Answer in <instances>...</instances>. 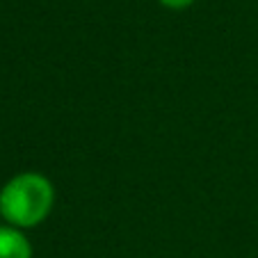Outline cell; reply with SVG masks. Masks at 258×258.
<instances>
[{
  "mask_svg": "<svg viewBox=\"0 0 258 258\" xmlns=\"http://www.w3.org/2000/svg\"><path fill=\"white\" fill-rule=\"evenodd\" d=\"M55 204V190L46 176L25 171L5 183L0 190V215L14 229L41 224Z\"/></svg>",
  "mask_w": 258,
  "mask_h": 258,
  "instance_id": "1",
  "label": "cell"
},
{
  "mask_svg": "<svg viewBox=\"0 0 258 258\" xmlns=\"http://www.w3.org/2000/svg\"><path fill=\"white\" fill-rule=\"evenodd\" d=\"M0 258H32L28 238L14 226H0Z\"/></svg>",
  "mask_w": 258,
  "mask_h": 258,
  "instance_id": "2",
  "label": "cell"
},
{
  "mask_svg": "<svg viewBox=\"0 0 258 258\" xmlns=\"http://www.w3.org/2000/svg\"><path fill=\"white\" fill-rule=\"evenodd\" d=\"M165 7H169V10H185V7H190L195 0H160Z\"/></svg>",
  "mask_w": 258,
  "mask_h": 258,
  "instance_id": "3",
  "label": "cell"
}]
</instances>
